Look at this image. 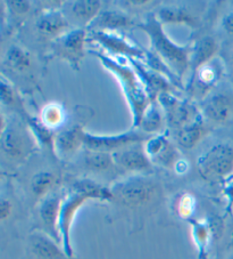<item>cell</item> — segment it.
Wrapping results in <instances>:
<instances>
[{
	"instance_id": "6da1fadb",
	"label": "cell",
	"mask_w": 233,
	"mask_h": 259,
	"mask_svg": "<svg viewBox=\"0 0 233 259\" xmlns=\"http://www.w3.org/2000/svg\"><path fill=\"white\" fill-rule=\"evenodd\" d=\"M90 53L98 57L102 65L120 80L122 91L131 109L132 126L133 128H138L143 113L151 103L141 77L128 57L113 56L98 51H90Z\"/></svg>"
},
{
	"instance_id": "7a4b0ae2",
	"label": "cell",
	"mask_w": 233,
	"mask_h": 259,
	"mask_svg": "<svg viewBox=\"0 0 233 259\" xmlns=\"http://www.w3.org/2000/svg\"><path fill=\"white\" fill-rule=\"evenodd\" d=\"M89 200L113 201V194L109 187L102 186L89 178H83L74 182L70 193L63 199L58 230H60L62 247L69 258L74 256L73 247L71 243L72 224L79 209Z\"/></svg>"
},
{
	"instance_id": "3957f363",
	"label": "cell",
	"mask_w": 233,
	"mask_h": 259,
	"mask_svg": "<svg viewBox=\"0 0 233 259\" xmlns=\"http://www.w3.org/2000/svg\"><path fill=\"white\" fill-rule=\"evenodd\" d=\"M138 28L150 39L151 49L163 62L176 73L179 78H183L190 69V46H179L167 37L163 29V24L158 20L157 14L149 13Z\"/></svg>"
},
{
	"instance_id": "277c9868",
	"label": "cell",
	"mask_w": 233,
	"mask_h": 259,
	"mask_svg": "<svg viewBox=\"0 0 233 259\" xmlns=\"http://www.w3.org/2000/svg\"><path fill=\"white\" fill-rule=\"evenodd\" d=\"M113 201L125 207H139L147 203L155 194L156 184L145 176H131L111 185Z\"/></svg>"
},
{
	"instance_id": "5b68a950",
	"label": "cell",
	"mask_w": 233,
	"mask_h": 259,
	"mask_svg": "<svg viewBox=\"0 0 233 259\" xmlns=\"http://www.w3.org/2000/svg\"><path fill=\"white\" fill-rule=\"evenodd\" d=\"M199 172L207 180L225 177L233 171V146L217 143L197 159Z\"/></svg>"
},
{
	"instance_id": "8992f818",
	"label": "cell",
	"mask_w": 233,
	"mask_h": 259,
	"mask_svg": "<svg viewBox=\"0 0 233 259\" xmlns=\"http://www.w3.org/2000/svg\"><path fill=\"white\" fill-rule=\"evenodd\" d=\"M151 136L140 131H130L118 135L104 136L92 135L86 132L84 134L83 146L90 151H101L114 153V152L123 149L125 146L132 144H141L147 142Z\"/></svg>"
},
{
	"instance_id": "52a82bcc",
	"label": "cell",
	"mask_w": 233,
	"mask_h": 259,
	"mask_svg": "<svg viewBox=\"0 0 233 259\" xmlns=\"http://www.w3.org/2000/svg\"><path fill=\"white\" fill-rule=\"evenodd\" d=\"M87 41V32L83 29H74L67 31L64 34L53 39L51 44L52 52L62 60L79 69V64L84 56V45Z\"/></svg>"
},
{
	"instance_id": "ba28073f",
	"label": "cell",
	"mask_w": 233,
	"mask_h": 259,
	"mask_svg": "<svg viewBox=\"0 0 233 259\" xmlns=\"http://www.w3.org/2000/svg\"><path fill=\"white\" fill-rule=\"evenodd\" d=\"M90 39L101 45L107 52H110L113 56H123L140 61L146 59V51L139 48L122 35L111 32V31L93 30L90 32Z\"/></svg>"
},
{
	"instance_id": "9c48e42d",
	"label": "cell",
	"mask_w": 233,
	"mask_h": 259,
	"mask_svg": "<svg viewBox=\"0 0 233 259\" xmlns=\"http://www.w3.org/2000/svg\"><path fill=\"white\" fill-rule=\"evenodd\" d=\"M200 111L204 118L214 123H224L233 112V97L226 93L208 94L200 103Z\"/></svg>"
},
{
	"instance_id": "30bf717a",
	"label": "cell",
	"mask_w": 233,
	"mask_h": 259,
	"mask_svg": "<svg viewBox=\"0 0 233 259\" xmlns=\"http://www.w3.org/2000/svg\"><path fill=\"white\" fill-rule=\"evenodd\" d=\"M145 151L151 163L173 168L178 161V152L166 135L157 134L145 143Z\"/></svg>"
},
{
	"instance_id": "8fae6325",
	"label": "cell",
	"mask_w": 233,
	"mask_h": 259,
	"mask_svg": "<svg viewBox=\"0 0 233 259\" xmlns=\"http://www.w3.org/2000/svg\"><path fill=\"white\" fill-rule=\"evenodd\" d=\"M222 64L216 57L196 71L190 78L191 92L201 98V101L208 95L222 75Z\"/></svg>"
},
{
	"instance_id": "7c38bea8",
	"label": "cell",
	"mask_w": 233,
	"mask_h": 259,
	"mask_svg": "<svg viewBox=\"0 0 233 259\" xmlns=\"http://www.w3.org/2000/svg\"><path fill=\"white\" fill-rule=\"evenodd\" d=\"M129 60L133 65V68L137 70L139 75L141 77L151 102H155V100H157V97L162 93H172V88L174 87V84L168 78L165 77L162 73L157 72V71L150 69L143 61L132 59Z\"/></svg>"
},
{
	"instance_id": "4fadbf2b",
	"label": "cell",
	"mask_w": 233,
	"mask_h": 259,
	"mask_svg": "<svg viewBox=\"0 0 233 259\" xmlns=\"http://www.w3.org/2000/svg\"><path fill=\"white\" fill-rule=\"evenodd\" d=\"M62 202L63 199L60 195L56 193H49L41 200V203L39 205V218L42 223L44 231L60 243L61 235L60 230H58V222H60Z\"/></svg>"
},
{
	"instance_id": "5bb4252c",
	"label": "cell",
	"mask_w": 233,
	"mask_h": 259,
	"mask_svg": "<svg viewBox=\"0 0 233 259\" xmlns=\"http://www.w3.org/2000/svg\"><path fill=\"white\" fill-rule=\"evenodd\" d=\"M114 162L125 170L145 171L151 168V161L148 158L145 146L141 144H132L114 152Z\"/></svg>"
},
{
	"instance_id": "9a60e30c",
	"label": "cell",
	"mask_w": 233,
	"mask_h": 259,
	"mask_svg": "<svg viewBox=\"0 0 233 259\" xmlns=\"http://www.w3.org/2000/svg\"><path fill=\"white\" fill-rule=\"evenodd\" d=\"M30 249L38 259H65L64 249L60 242L47 233L34 232L29 236Z\"/></svg>"
},
{
	"instance_id": "2e32d148",
	"label": "cell",
	"mask_w": 233,
	"mask_h": 259,
	"mask_svg": "<svg viewBox=\"0 0 233 259\" xmlns=\"http://www.w3.org/2000/svg\"><path fill=\"white\" fill-rule=\"evenodd\" d=\"M69 21L56 10H47L40 14L37 20V29L39 33L46 37L58 38L60 35L67 32L69 29Z\"/></svg>"
},
{
	"instance_id": "e0dca14e",
	"label": "cell",
	"mask_w": 233,
	"mask_h": 259,
	"mask_svg": "<svg viewBox=\"0 0 233 259\" xmlns=\"http://www.w3.org/2000/svg\"><path fill=\"white\" fill-rule=\"evenodd\" d=\"M218 52V45L212 37H204L199 39L191 47L190 53V71L191 75L194 74L200 66L208 63V62L215 59V55Z\"/></svg>"
},
{
	"instance_id": "ac0fdd59",
	"label": "cell",
	"mask_w": 233,
	"mask_h": 259,
	"mask_svg": "<svg viewBox=\"0 0 233 259\" xmlns=\"http://www.w3.org/2000/svg\"><path fill=\"white\" fill-rule=\"evenodd\" d=\"M84 132L82 124H75L57 134L55 138V149L63 154H71L83 145Z\"/></svg>"
},
{
	"instance_id": "d6986e66",
	"label": "cell",
	"mask_w": 233,
	"mask_h": 259,
	"mask_svg": "<svg viewBox=\"0 0 233 259\" xmlns=\"http://www.w3.org/2000/svg\"><path fill=\"white\" fill-rule=\"evenodd\" d=\"M208 132L209 128L203 115L177 131V140L179 144L185 149H192L207 135Z\"/></svg>"
},
{
	"instance_id": "ffe728a7",
	"label": "cell",
	"mask_w": 233,
	"mask_h": 259,
	"mask_svg": "<svg viewBox=\"0 0 233 259\" xmlns=\"http://www.w3.org/2000/svg\"><path fill=\"white\" fill-rule=\"evenodd\" d=\"M90 24L93 28H100L111 31L132 25L133 22L131 17L125 14V13L119 11H105L101 12L97 16V19L91 22Z\"/></svg>"
},
{
	"instance_id": "44dd1931",
	"label": "cell",
	"mask_w": 233,
	"mask_h": 259,
	"mask_svg": "<svg viewBox=\"0 0 233 259\" xmlns=\"http://www.w3.org/2000/svg\"><path fill=\"white\" fill-rule=\"evenodd\" d=\"M164 119L165 115L160 111L158 103L151 102L142 115L139 128L147 135H157L164 126Z\"/></svg>"
},
{
	"instance_id": "7402d4cb",
	"label": "cell",
	"mask_w": 233,
	"mask_h": 259,
	"mask_svg": "<svg viewBox=\"0 0 233 259\" xmlns=\"http://www.w3.org/2000/svg\"><path fill=\"white\" fill-rule=\"evenodd\" d=\"M160 23L169 24H185L190 28H196L198 21L189 12L179 7H163L157 13Z\"/></svg>"
},
{
	"instance_id": "603a6c76",
	"label": "cell",
	"mask_w": 233,
	"mask_h": 259,
	"mask_svg": "<svg viewBox=\"0 0 233 259\" xmlns=\"http://www.w3.org/2000/svg\"><path fill=\"white\" fill-rule=\"evenodd\" d=\"M101 3L98 0H79L74 2L72 6V13L76 19L91 23L97 19V16L100 14Z\"/></svg>"
},
{
	"instance_id": "cb8c5ba5",
	"label": "cell",
	"mask_w": 233,
	"mask_h": 259,
	"mask_svg": "<svg viewBox=\"0 0 233 259\" xmlns=\"http://www.w3.org/2000/svg\"><path fill=\"white\" fill-rule=\"evenodd\" d=\"M2 149L11 158H19L23 153V140L20 134L10 126L2 132Z\"/></svg>"
},
{
	"instance_id": "d4e9b609",
	"label": "cell",
	"mask_w": 233,
	"mask_h": 259,
	"mask_svg": "<svg viewBox=\"0 0 233 259\" xmlns=\"http://www.w3.org/2000/svg\"><path fill=\"white\" fill-rule=\"evenodd\" d=\"M40 120L41 122L50 128L51 131L55 128L62 126L65 120V112L64 109L58 103H49V104L44 105L41 112H40Z\"/></svg>"
},
{
	"instance_id": "484cf974",
	"label": "cell",
	"mask_w": 233,
	"mask_h": 259,
	"mask_svg": "<svg viewBox=\"0 0 233 259\" xmlns=\"http://www.w3.org/2000/svg\"><path fill=\"white\" fill-rule=\"evenodd\" d=\"M56 182V177L49 171H39L31 180V191L37 198H44L50 193L51 187Z\"/></svg>"
},
{
	"instance_id": "4316f807",
	"label": "cell",
	"mask_w": 233,
	"mask_h": 259,
	"mask_svg": "<svg viewBox=\"0 0 233 259\" xmlns=\"http://www.w3.org/2000/svg\"><path fill=\"white\" fill-rule=\"evenodd\" d=\"M84 162H86L87 167L98 171L107 170L115 163L111 153L90 150H87V153L84 155Z\"/></svg>"
},
{
	"instance_id": "83f0119b",
	"label": "cell",
	"mask_w": 233,
	"mask_h": 259,
	"mask_svg": "<svg viewBox=\"0 0 233 259\" xmlns=\"http://www.w3.org/2000/svg\"><path fill=\"white\" fill-rule=\"evenodd\" d=\"M29 126L31 128V132L33 133V135L37 138L40 144L47 146L48 149H55V138L56 136L53 135V133L50 128L41 122V120L37 118H28Z\"/></svg>"
},
{
	"instance_id": "f1b7e54d",
	"label": "cell",
	"mask_w": 233,
	"mask_h": 259,
	"mask_svg": "<svg viewBox=\"0 0 233 259\" xmlns=\"http://www.w3.org/2000/svg\"><path fill=\"white\" fill-rule=\"evenodd\" d=\"M6 63L14 70H25L30 65V56L21 47L12 46L6 53Z\"/></svg>"
},
{
	"instance_id": "f546056e",
	"label": "cell",
	"mask_w": 233,
	"mask_h": 259,
	"mask_svg": "<svg viewBox=\"0 0 233 259\" xmlns=\"http://www.w3.org/2000/svg\"><path fill=\"white\" fill-rule=\"evenodd\" d=\"M192 238L200 252H204L205 248L207 247L209 240V227L204 222L192 221Z\"/></svg>"
},
{
	"instance_id": "4dcf8cb0",
	"label": "cell",
	"mask_w": 233,
	"mask_h": 259,
	"mask_svg": "<svg viewBox=\"0 0 233 259\" xmlns=\"http://www.w3.org/2000/svg\"><path fill=\"white\" fill-rule=\"evenodd\" d=\"M195 208H196L195 196L189 193L182 194L177 205L179 215H180L182 218H189L191 217L192 213H194Z\"/></svg>"
},
{
	"instance_id": "1f68e13d",
	"label": "cell",
	"mask_w": 233,
	"mask_h": 259,
	"mask_svg": "<svg viewBox=\"0 0 233 259\" xmlns=\"http://www.w3.org/2000/svg\"><path fill=\"white\" fill-rule=\"evenodd\" d=\"M0 91H2V101L4 104H14V102L16 100L14 89H13L12 84L10 82H7L6 79L4 77L2 78V88H0Z\"/></svg>"
},
{
	"instance_id": "d6a6232c",
	"label": "cell",
	"mask_w": 233,
	"mask_h": 259,
	"mask_svg": "<svg viewBox=\"0 0 233 259\" xmlns=\"http://www.w3.org/2000/svg\"><path fill=\"white\" fill-rule=\"evenodd\" d=\"M7 5L13 12L19 15L25 14V13H28L30 10L29 2H21V0L20 2H7Z\"/></svg>"
},
{
	"instance_id": "836d02e7",
	"label": "cell",
	"mask_w": 233,
	"mask_h": 259,
	"mask_svg": "<svg viewBox=\"0 0 233 259\" xmlns=\"http://www.w3.org/2000/svg\"><path fill=\"white\" fill-rule=\"evenodd\" d=\"M13 211V205L12 202L8 199L3 198L2 202H0V220L3 222L6 221L7 218H10Z\"/></svg>"
},
{
	"instance_id": "e575fe53",
	"label": "cell",
	"mask_w": 233,
	"mask_h": 259,
	"mask_svg": "<svg viewBox=\"0 0 233 259\" xmlns=\"http://www.w3.org/2000/svg\"><path fill=\"white\" fill-rule=\"evenodd\" d=\"M222 25L227 33L233 34V12L228 13L226 16H224Z\"/></svg>"
},
{
	"instance_id": "d590c367",
	"label": "cell",
	"mask_w": 233,
	"mask_h": 259,
	"mask_svg": "<svg viewBox=\"0 0 233 259\" xmlns=\"http://www.w3.org/2000/svg\"><path fill=\"white\" fill-rule=\"evenodd\" d=\"M188 168H189V164H188L186 160H183V159H179L177 163L174 164V167H173L174 170H176V172L179 174V175H182V174L187 172Z\"/></svg>"
}]
</instances>
